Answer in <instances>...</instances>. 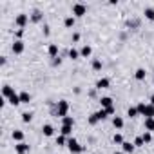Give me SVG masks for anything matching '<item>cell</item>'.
<instances>
[{
  "instance_id": "23",
  "label": "cell",
  "mask_w": 154,
  "mask_h": 154,
  "mask_svg": "<svg viewBox=\"0 0 154 154\" xmlns=\"http://www.w3.org/2000/svg\"><path fill=\"white\" fill-rule=\"evenodd\" d=\"M143 15H145L149 20H154V7H145V9H143Z\"/></svg>"
},
{
  "instance_id": "11",
  "label": "cell",
  "mask_w": 154,
  "mask_h": 154,
  "mask_svg": "<svg viewBox=\"0 0 154 154\" xmlns=\"http://www.w3.org/2000/svg\"><path fill=\"white\" fill-rule=\"evenodd\" d=\"M42 133H43V136H53L55 134V127L51 123H46V125L42 127Z\"/></svg>"
},
{
  "instance_id": "22",
  "label": "cell",
  "mask_w": 154,
  "mask_h": 154,
  "mask_svg": "<svg viewBox=\"0 0 154 154\" xmlns=\"http://www.w3.org/2000/svg\"><path fill=\"white\" fill-rule=\"evenodd\" d=\"M7 102H9V103H11V105H15V107H16V105H20V103H22V102H20V94H13V96H11V98H9V100H7Z\"/></svg>"
},
{
  "instance_id": "1",
  "label": "cell",
  "mask_w": 154,
  "mask_h": 154,
  "mask_svg": "<svg viewBox=\"0 0 154 154\" xmlns=\"http://www.w3.org/2000/svg\"><path fill=\"white\" fill-rule=\"evenodd\" d=\"M67 113H69V102L67 100H60L58 105H56V116L65 118V116H67Z\"/></svg>"
},
{
  "instance_id": "42",
  "label": "cell",
  "mask_w": 154,
  "mask_h": 154,
  "mask_svg": "<svg viewBox=\"0 0 154 154\" xmlns=\"http://www.w3.org/2000/svg\"><path fill=\"white\" fill-rule=\"evenodd\" d=\"M150 103H152V105H154V94H152V96H150Z\"/></svg>"
},
{
  "instance_id": "21",
  "label": "cell",
  "mask_w": 154,
  "mask_h": 154,
  "mask_svg": "<svg viewBox=\"0 0 154 154\" xmlns=\"http://www.w3.org/2000/svg\"><path fill=\"white\" fill-rule=\"evenodd\" d=\"M20 102H22V103H29V102H31V94L26 93V91L20 93Z\"/></svg>"
},
{
  "instance_id": "10",
  "label": "cell",
  "mask_w": 154,
  "mask_h": 154,
  "mask_svg": "<svg viewBox=\"0 0 154 154\" xmlns=\"http://www.w3.org/2000/svg\"><path fill=\"white\" fill-rule=\"evenodd\" d=\"M109 85H111L109 78H100V80L96 82V89H109Z\"/></svg>"
},
{
  "instance_id": "12",
  "label": "cell",
  "mask_w": 154,
  "mask_h": 154,
  "mask_svg": "<svg viewBox=\"0 0 154 154\" xmlns=\"http://www.w3.org/2000/svg\"><path fill=\"white\" fill-rule=\"evenodd\" d=\"M122 149H123V152H127V154H133L134 152V143H130V141H123L122 143Z\"/></svg>"
},
{
  "instance_id": "5",
  "label": "cell",
  "mask_w": 154,
  "mask_h": 154,
  "mask_svg": "<svg viewBox=\"0 0 154 154\" xmlns=\"http://www.w3.org/2000/svg\"><path fill=\"white\" fill-rule=\"evenodd\" d=\"M11 49H13L15 55H20V53H24L26 46H24V42H22V40H15V42H13V46H11Z\"/></svg>"
},
{
  "instance_id": "33",
  "label": "cell",
  "mask_w": 154,
  "mask_h": 154,
  "mask_svg": "<svg viewBox=\"0 0 154 154\" xmlns=\"http://www.w3.org/2000/svg\"><path fill=\"white\" fill-rule=\"evenodd\" d=\"M96 116H98V120H105V118H107V113H105V109H100V111L96 113Z\"/></svg>"
},
{
  "instance_id": "34",
  "label": "cell",
  "mask_w": 154,
  "mask_h": 154,
  "mask_svg": "<svg viewBox=\"0 0 154 154\" xmlns=\"http://www.w3.org/2000/svg\"><path fill=\"white\" fill-rule=\"evenodd\" d=\"M98 122H100V120H98V116H96V113H93V114L89 116V123H91V125H94V123H98Z\"/></svg>"
},
{
  "instance_id": "30",
  "label": "cell",
  "mask_w": 154,
  "mask_h": 154,
  "mask_svg": "<svg viewBox=\"0 0 154 154\" xmlns=\"http://www.w3.org/2000/svg\"><path fill=\"white\" fill-rule=\"evenodd\" d=\"M78 56H80V51H76V49H73V47H71V49H69V58L76 60Z\"/></svg>"
},
{
  "instance_id": "36",
  "label": "cell",
  "mask_w": 154,
  "mask_h": 154,
  "mask_svg": "<svg viewBox=\"0 0 154 154\" xmlns=\"http://www.w3.org/2000/svg\"><path fill=\"white\" fill-rule=\"evenodd\" d=\"M145 105H147V103H143V102L136 105V107H138V113H140V114H143V111H145Z\"/></svg>"
},
{
  "instance_id": "26",
  "label": "cell",
  "mask_w": 154,
  "mask_h": 154,
  "mask_svg": "<svg viewBox=\"0 0 154 154\" xmlns=\"http://www.w3.org/2000/svg\"><path fill=\"white\" fill-rule=\"evenodd\" d=\"M63 26H65V27H73V26H74V16H65Z\"/></svg>"
},
{
  "instance_id": "35",
  "label": "cell",
  "mask_w": 154,
  "mask_h": 154,
  "mask_svg": "<svg viewBox=\"0 0 154 154\" xmlns=\"http://www.w3.org/2000/svg\"><path fill=\"white\" fill-rule=\"evenodd\" d=\"M113 141L122 145V143H123V136H122V134H114V136H113Z\"/></svg>"
},
{
  "instance_id": "41",
  "label": "cell",
  "mask_w": 154,
  "mask_h": 154,
  "mask_svg": "<svg viewBox=\"0 0 154 154\" xmlns=\"http://www.w3.org/2000/svg\"><path fill=\"white\" fill-rule=\"evenodd\" d=\"M43 35H49V26H43Z\"/></svg>"
},
{
  "instance_id": "3",
  "label": "cell",
  "mask_w": 154,
  "mask_h": 154,
  "mask_svg": "<svg viewBox=\"0 0 154 154\" xmlns=\"http://www.w3.org/2000/svg\"><path fill=\"white\" fill-rule=\"evenodd\" d=\"M27 22H29V15H26V13H20V15L15 18V24L18 26V29H24Z\"/></svg>"
},
{
  "instance_id": "15",
  "label": "cell",
  "mask_w": 154,
  "mask_h": 154,
  "mask_svg": "<svg viewBox=\"0 0 154 154\" xmlns=\"http://www.w3.org/2000/svg\"><path fill=\"white\" fill-rule=\"evenodd\" d=\"M13 140L15 141H18V143H22V141H24V133H22V130H13Z\"/></svg>"
},
{
  "instance_id": "29",
  "label": "cell",
  "mask_w": 154,
  "mask_h": 154,
  "mask_svg": "<svg viewBox=\"0 0 154 154\" xmlns=\"http://www.w3.org/2000/svg\"><path fill=\"white\" fill-rule=\"evenodd\" d=\"M93 69H94V71H100V69H102V60H98V58L93 60Z\"/></svg>"
},
{
  "instance_id": "9",
  "label": "cell",
  "mask_w": 154,
  "mask_h": 154,
  "mask_svg": "<svg viewBox=\"0 0 154 154\" xmlns=\"http://www.w3.org/2000/svg\"><path fill=\"white\" fill-rule=\"evenodd\" d=\"M47 55L51 58H58V46L56 43H49V47H47Z\"/></svg>"
},
{
  "instance_id": "18",
  "label": "cell",
  "mask_w": 154,
  "mask_h": 154,
  "mask_svg": "<svg viewBox=\"0 0 154 154\" xmlns=\"http://www.w3.org/2000/svg\"><path fill=\"white\" fill-rule=\"evenodd\" d=\"M31 20H33V22H40V20H42V11H40V9H35V11L31 13Z\"/></svg>"
},
{
  "instance_id": "25",
  "label": "cell",
  "mask_w": 154,
  "mask_h": 154,
  "mask_svg": "<svg viewBox=\"0 0 154 154\" xmlns=\"http://www.w3.org/2000/svg\"><path fill=\"white\" fill-rule=\"evenodd\" d=\"M60 133H62L63 136H69V134L73 133V127H69V125H62V129H60Z\"/></svg>"
},
{
  "instance_id": "31",
  "label": "cell",
  "mask_w": 154,
  "mask_h": 154,
  "mask_svg": "<svg viewBox=\"0 0 154 154\" xmlns=\"http://www.w3.org/2000/svg\"><path fill=\"white\" fill-rule=\"evenodd\" d=\"M65 143H67V140H65V136H63V134L56 136V145H65Z\"/></svg>"
},
{
  "instance_id": "28",
  "label": "cell",
  "mask_w": 154,
  "mask_h": 154,
  "mask_svg": "<svg viewBox=\"0 0 154 154\" xmlns=\"http://www.w3.org/2000/svg\"><path fill=\"white\" fill-rule=\"evenodd\" d=\"M141 138H143V141H145V143H150V141H152V133L145 130V133L141 134Z\"/></svg>"
},
{
  "instance_id": "43",
  "label": "cell",
  "mask_w": 154,
  "mask_h": 154,
  "mask_svg": "<svg viewBox=\"0 0 154 154\" xmlns=\"http://www.w3.org/2000/svg\"><path fill=\"white\" fill-rule=\"evenodd\" d=\"M114 154H122V152H114Z\"/></svg>"
},
{
  "instance_id": "19",
  "label": "cell",
  "mask_w": 154,
  "mask_h": 154,
  "mask_svg": "<svg viewBox=\"0 0 154 154\" xmlns=\"http://www.w3.org/2000/svg\"><path fill=\"white\" fill-rule=\"evenodd\" d=\"M145 76H147V73H145V69H136V73H134V78L136 80H145Z\"/></svg>"
},
{
  "instance_id": "38",
  "label": "cell",
  "mask_w": 154,
  "mask_h": 154,
  "mask_svg": "<svg viewBox=\"0 0 154 154\" xmlns=\"http://www.w3.org/2000/svg\"><path fill=\"white\" fill-rule=\"evenodd\" d=\"M22 35H24V29H16V33H15L16 40H20V38H22Z\"/></svg>"
},
{
  "instance_id": "37",
  "label": "cell",
  "mask_w": 154,
  "mask_h": 154,
  "mask_svg": "<svg viewBox=\"0 0 154 154\" xmlns=\"http://www.w3.org/2000/svg\"><path fill=\"white\" fill-rule=\"evenodd\" d=\"M105 113H107V116H113V114H114V105L109 107V109H105Z\"/></svg>"
},
{
  "instance_id": "2",
  "label": "cell",
  "mask_w": 154,
  "mask_h": 154,
  "mask_svg": "<svg viewBox=\"0 0 154 154\" xmlns=\"http://www.w3.org/2000/svg\"><path fill=\"white\" fill-rule=\"evenodd\" d=\"M67 147H69V150H71L73 154H80V152L83 150V147H82L74 138H69V140H67Z\"/></svg>"
},
{
  "instance_id": "24",
  "label": "cell",
  "mask_w": 154,
  "mask_h": 154,
  "mask_svg": "<svg viewBox=\"0 0 154 154\" xmlns=\"http://www.w3.org/2000/svg\"><path fill=\"white\" fill-rule=\"evenodd\" d=\"M62 125H69V127H73V125H74V118H73V116H65V118H62Z\"/></svg>"
},
{
  "instance_id": "20",
  "label": "cell",
  "mask_w": 154,
  "mask_h": 154,
  "mask_svg": "<svg viewBox=\"0 0 154 154\" xmlns=\"http://www.w3.org/2000/svg\"><path fill=\"white\" fill-rule=\"evenodd\" d=\"M140 113H138V107H129L127 109V116H130V118H136Z\"/></svg>"
},
{
  "instance_id": "32",
  "label": "cell",
  "mask_w": 154,
  "mask_h": 154,
  "mask_svg": "<svg viewBox=\"0 0 154 154\" xmlns=\"http://www.w3.org/2000/svg\"><path fill=\"white\" fill-rule=\"evenodd\" d=\"M133 143H134V147H143V145H145V141H143V138H141V136H138Z\"/></svg>"
},
{
  "instance_id": "14",
  "label": "cell",
  "mask_w": 154,
  "mask_h": 154,
  "mask_svg": "<svg viewBox=\"0 0 154 154\" xmlns=\"http://www.w3.org/2000/svg\"><path fill=\"white\" fill-rule=\"evenodd\" d=\"M145 130H149V133H152L154 130V118H145V123H143Z\"/></svg>"
},
{
  "instance_id": "6",
  "label": "cell",
  "mask_w": 154,
  "mask_h": 154,
  "mask_svg": "<svg viewBox=\"0 0 154 154\" xmlns=\"http://www.w3.org/2000/svg\"><path fill=\"white\" fill-rule=\"evenodd\" d=\"M15 150H16V154H27V152H29V145H27L26 141L16 143V145H15Z\"/></svg>"
},
{
  "instance_id": "4",
  "label": "cell",
  "mask_w": 154,
  "mask_h": 154,
  "mask_svg": "<svg viewBox=\"0 0 154 154\" xmlns=\"http://www.w3.org/2000/svg\"><path fill=\"white\" fill-rule=\"evenodd\" d=\"M85 13H87V6H85V4L76 2V4L73 6V15H74V16H83Z\"/></svg>"
},
{
  "instance_id": "17",
  "label": "cell",
  "mask_w": 154,
  "mask_h": 154,
  "mask_svg": "<svg viewBox=\"0 0 154 154\" xmlns=\"http://www.w3.org/2000/svg\"><path fill=\"white\" fill-rule=\"evenodd\" d=\"M113 125H114L116 129H123V118H122V116H114V118H113Z\"/></svg>"
},
{
  "instance_id": "39",
  "label": "cell",
  "mask_w": 154,
  "mask_h": 154,
  "mask_svg": "<svg viewBox=\"0 0 154 154\" xmlns=\"http://www.w3.org/2000/svg\"><path fill=\"white\" fill-rule=\"evenodd\" d=\"M62 63V60H60V56L58 58H53V65H60Z\"/></svg>"
},
{
  "instance_id": "7",
  "label": "cell",
  "mask_w": 154,
  "mask_h": 154,
  "mask_svg": "<svg viewBox=\"0 0 154 154\" xmlns=\"http://www.w3.org/2000/svg\"><path fill=\"white\" fill-rule=\"evenodd\" d=\"M2 94H4V98L9 100V98H11L13 94H16V93H15V89H13L11 85H4V87H2Z\"/></svg>"
},
{
  "instance_id": "8",
  "label": "cell",
  "mask_w": 154,
  "mask_h": 154,
  "mask_svg": "<svg viewBox=\"0 0 154 154\" xmlns=\"http://www.w3.org/2000/svg\"><path fill=\"white\" fill-rule=\"evenodd\" d=\"M100 105H102V109L113 107V98H111V96H103V98H100Z\"/></svg>"
},
{
  "instance_id": "16",
  "label": "cell",
  "mask_w": 154,
  "mask_h": 154,
  "mask_svg": "<svg viewBox=\"0 0 154 154\" xmlns=\"http://www.w3.org/2000/svg\"><path fill=\"white\" fill-rule=\"evenodd\" d=\"M91 53H93L91 46H83V47L80 49V56H83V58H87V56H91Z\"/></svg>"
},
{
  "instance_id": "13",
  "label": "cell",
  "mask_w": 154,
  "mask_h": 154,
  "mask_svg": "<svg viewBox=\"0 0 154 154\" xmlns=\"http://www.w3.org/2000/svg\"><path fill=\"white\" fill-rule=\"evenodd\" d=\"M143 116H145V118H154V105H152V103H147V105H145Z\"/></svg>"
},
{
  "instance_id": "40",
  "label": "cell",
  "mask_w": 154,
  "mask_h": 154,
  "mask_svg": "<svg viewBox=\"0 0 154 154\" xmlns=\"http://www.w3.org/2000/svg\"><path fill=\"white\" fill-rule=\"evenodd\" d=\"M78 40H80V33H74L73 35V42H78Z\"/></svg>"
},
{
  "instance_id": "27",
  "label": "cell",
  "mask_w": 154,
  "mask_h": 154,
  "mask_svg": "<svg viewBox=\"0 0 154 154\" xmlns=\"http://www.w3.org/2000/svg\"><path fill=\"white\" fill-rule=\"evenodd\" d=\"M33 120V113H22V122L24 123H29Z\"/></svg>"
}]
</instances>
